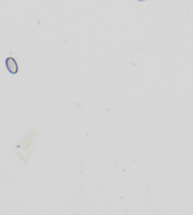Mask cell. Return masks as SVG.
<instances>
[{"label": "cell", "instance_id": "7a4b0ae2", "mask_svg": "<svg viewBox=\"0 0 193 215\" xmlns=\"http://www.w3.org/2000/svg\"><path fill=\"white\" fill-rule=\"evenodd\" d=\"M138 1H144V0H138Z\"/></svg>", "mask_w": 193, "mask_h": 215}, {"label": "cell", "instance_id": "6da1fadb", "mask_svg": "<svg viewBox=\"0 0 193 215\" xmlns=\"http://www.w3.org/2000/svg\"><path fill=\"white\" fill-rule=\"evenodd\" d=\"M6 67L9 70V72L11 74H16L18 72V64L15 61L14 58L12 57H8L5 61Z\"/></svg>", "mask_w": 193, "mask_h": 215}]
</instances>
